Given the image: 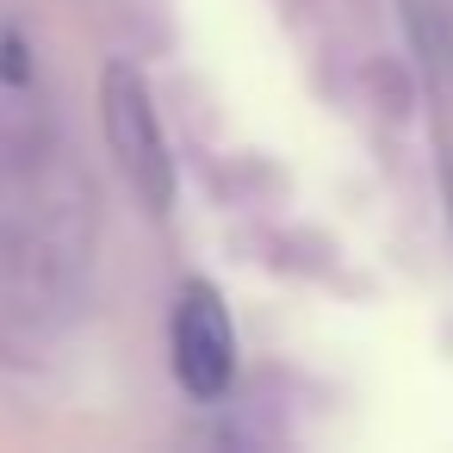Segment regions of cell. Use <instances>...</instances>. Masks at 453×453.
Listing matches in <instances>:
<instances>
[{"label": "cell", "mask_w": 453, "mask_h": 453, "mask_svg": "<svg viewBox=\"0 0 453 453\" xmlns=\"http://www.w3.org/2000/svg\"><path fill=\"white\" fill-rule=\"evenodd\" d=\"M81 298V236L57 218L0 224V354L44 348Z\"/></svg>", "instance_id": "1"}, {"label": "cell", "mask_w": 453, "mask_h": 453, "mask_svg": "<svg viewBox=\"0 0 453 453\" xmlns=\"http://www.w3.org/2000/svg\"><path fill=\"white\" fill-rule=\"evenodd\" d=\"M100 119H106V143L119 156L125 187L150 211H168L174 205V150H168L156 100H150V88H143V75L131 63H112L100 75Z\"/></svg>", "instance_id": "2"}, {"label": "cell", "mask_w": 453, "mask_h": 453, "mask_svg": "<svg viewBox=\"0 0 453 453\" xmlns=\"http://www.w3.org/2000/svg\"><path fill=\"white\" fill-rule=\"evenodd\" d=\"M174 372L199 403L224 397L236 379V329L211 286H187L174 304Z\"/></svg>", "instance_id": "3"}]
</instances>
